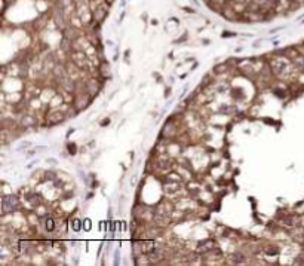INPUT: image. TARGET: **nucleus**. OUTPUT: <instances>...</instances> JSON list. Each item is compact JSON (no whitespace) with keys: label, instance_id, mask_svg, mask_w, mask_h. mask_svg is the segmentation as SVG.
I'll return each mask as SVG.
<instances>
[{"label":"nucleus","instance_id":"f257e3e1","mask_svg":"<svg viewBox=\"0 0 304 266\" xmlns=\"http://www.w3.org/2000/svg\"><path fill=\"white\" fill-rule=\"evenodd\" d=\"M106 15H107L106 6H100L98 9H95V14H93V16H95V19H97V21H102Z\"/></svg>","mask_w":304,"mask_h":266},{"label":"nucleus","instance_id":"f03ea898","mask_svg":"<svg viewBox=\"0 0 304 266\" xmlns=\"http://www.w3.org/2000/svg\"><path fill=\"white\" fill-rule=\"evenodd\" d=\"M45 228H46V230H54L55 229V225H54V220H52L51 217H48L46 220H45Z\"/></svg>","mask_w":304,"mask_h":266},{"label":"nucleus","instance_id":"7ed1b4c3","mask_svg":"<svg viewBox=\"0 0 304 266\" xmlns=\"http://www.w3.org/2000/svg\"><path fill=\"white\" fill-rule=\"evenodd\" d=\"M108 122H110V120H108V119H104V120H102V122H101V125H107V124H108Z\"/></svg>","mask_w":304,"mask_h":266}]
</instances>
